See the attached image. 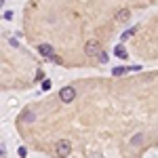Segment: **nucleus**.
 Masks as SVG:
<instances>
[{
	"instance_id": "11",
	"label": "nucleus",
	"mask_w": 158,
	"mask_h": 158,
	"mask_svg": "<svg viewBox=\"0 0 158 158\" xmlns=\"http://www.w3.org/2000/svg\"><path fill=\"white\" fill-rule=\"evenodd\" d=\"M133 32H135V30H129V32H124V34H122V40H129V36H133Z\"/></svg>"
},
{
	"instance_id": "6",
	"label": "nucleus",
	"mask_w": 158,
	"mask_h": 158,
	"mask_svg": "<svg viewBox=\"0 0 158 158\" xmlns=\"http://www.w3.org/2000/svg\"><path fill=\"white\" fill-rule=\"evenodd\" d=\"M114 55H116L118 59H127V57H129V55H127V51H124V47H122V44H118V47L114 49Z\"/></svg>"
},
{
	"instance_id": "5",
	"label": "nucleus",
	"mask_w": 158,
	"mask_h": 158,
	"mask_svg": "<svg viewBox=\"0 0 158 158\" xmlns=\"http://www.w3.org/2000/svg\"><path fill=\"white\" fill-rule=\"evenodd\" d=\"M129 17H131V11H129V9H120V11L116 13V21H118V23L129 21Z\"/></svg>"
},
{
	"instance_id": "7",
	"label": "nucleus",
	"mask_w": 158,
	"mask_h": 158,
	"mask_svg": "<svg viewBox=\"0 0 158 158\" xmlns=\"http://www.w3.org/2000/svg\"><path fill=\"white\" fill-rule=\"evenodd\" d=\"M112 74H114V76H124V74H129V68H114Z\"/></svg>"
},
{
	"instance_id": "8",
	"label": "nucleus",
	"mask_w": 158,
	"mask_h": 158,
	"mask_svg": "<svg viewBox=\"0 0 158 158\" xmlns=\"http://www.w3.org/2000/svg\"><path fill=\"white\" fill-rule=\"evenodd\" d=\"M141 139H143V135L139 133V135H135V137H133V141H131V143H133V146H141Z\"/></svg>"
},
{
	"instance_id": "1",
	"label": "nucleus",
	"mask_w": 158,
	"mask_h": 158,
	"mask_svg": "<svg viewBox=\"0 0 158 158\" xmlns=\"http://www.w3.org/2000/svg\"><path fill=\"white\" fill-rule=\"evenodd\" d=\"M55 154H57L59 158H68L70 154H72V143H70L68 139L57 141V146H55Z\"/></svg>"
},
{
	"instance_id": "3",
	"label": "nucleus",
	"mask_w": 158,
	"mask_h": 158,
	"mask_svg": "<svg viewBox=\"0 0 158 158\" xmlns=\"http://www.w3.org/2000/svg\"><path fill=\"white\" fill-rule=\"evenodd\" d=\"M85 53L89 57H93V55H99L101 53V44H99V40H89L85 47Z\"/></svg>"
},
{
	"instance_id": "12",
	"label": "nucleus",
	"mask_w": 158,
	"mask_h": 158,
	"mask_svg": "<svg viewBox=\"0 0 158 158\" xmlns=\"http://www.w3.org/2000/svg\"><path fill=\"white\" fill-rule=\"evenodd\" d=\"M17 154H19L21 158H25V154H27V152H25V148H19V150H17Z\"/></svg>"
},
{
	"instance_id": "4",
	"label": "nucleus",
	"mask_w": 158,
	"mask_h": 158,
	"mask_svg": "<svg viewBox=\"0 0 158 158\" xmlns=\"http://www.w3.org/2000/svg\"><path fill=\"white\" fill-rule=\"evenodd\" d=\"M38 53H40L42 57H53V55H55V51H53L51 44H40V47H38Z\"/></svg>"
},
{
	"instance_id": "9",
	"label": "nucleus",
	"mask_w": 158,
	"mask_h": 158,
	"mask_svg": "<svg viewBox=\"0 0 158 158\" xmlns=\"http://www.w3.org/2000/svg\"><path fill=\"white\" fill-rule=\"evenodd\" d=\"M97 57H99V61H101V63H106V61H108V53H103V51H101Z\"/></svg>"
},
{
	"instance_id": "13",
	"label": "nucleus",
	"mask_w": 158,
	"mask_h": 158,
	"mask_svg": "<svg viewBox=\"0 0 158 158\" xmlns=\"http://www.w3.org/2000/svg\"><path fill=\"white\" fill-rule=\"evenodd\" d=\"M0 4H2V0H0Z\"/></svg>"
},
{
	"instance_id": "2",
	"label": "nucleus",
	"mask_w": 158,
	"mask_h": 158,
	"mask_svg": "<svg viewBox=\"0 0 158 158\" xmlns=\"http://www.w3.org/2000/svg\"><path fill=\"white\" fill-rule=\"evenodd\" d=\"M59 99L63 103H72L74 99H76V89L74 86H63L59 91Z\"/></svg>"
},
{
	"instance_id": "10",
	"label": "nucleus",
	"mask_w": 158,
	"mask_h": 158,
	"mask_svg": "<svg viewBox=\"0 0 158 158\" xmlns=\"http://www.w3.org/2000/svg\"><path fill=\"white\" fill-rule=\"evenodd\" d=\"M51 89V80H42V91H49Z\"/></svg>"
}]
</instances>
